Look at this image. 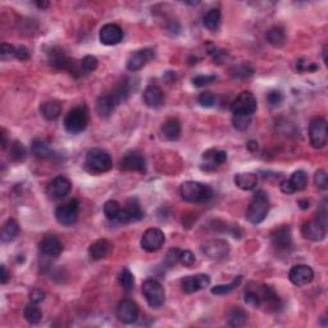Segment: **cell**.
Here are the masks:
<instances>
[{
  "mask_svg": "<svg viewBox=\"0 0 328 328\" xmlns=\"http://www.w3.org/2000/svg\"><path fill=\"white\" fill-rule=\"evenodd\" d=\"M85 167L90 173H105L112 168V158H110L109 153L102 149H91L87 151L86 158H85Z\"/></svg>",
  "mask_w": 328,
  "mask_h": 328,
  "instance_id": "obj_2",
  "label": "cell"
},
{
  "mask_svg": "<svg viewBox=\"0 0 328 328\" xmlns=\"http://www.w3.org/2000/svg\"><path fill=\"white\" fill-rule=\"evenodd\" d=\"M138 317V306L132 300H123L117 306V318L125 324H131Z\"/></svg>",
  "mask_w": 328,
  "mask_h": 328,
  "instance_id": "obj_19",
  "label": "cell"
},
{
  "mask_svg": "<svg viewBox=\"0 0 328 328\" xmlns=\"http://www.w3.org/2000/svg\"><path fill=\"white\" fill-rule=\"evenodd\" d=\"M179 263L184 266H192L195 263V255L190 250H181V254H179Z\"/></svg>",
  "mask_w": 328,
  "mask_h": 328,
  "instance_id": "obj_48",
  "label": "cell"
},
{
  "mask_svg": "<svg viewBox=\"0 0 328 328\" xmlns=\"http://www.w3.org/2000/svg\"><path fill=\"white\" fill-rule=\"evenodd\" d=\"M269 212V200L264 191H256L246 212V218L253 224H259L265 219Z\"/></svg>",
  "mask_w": 328,
  "mask_h": 328,
  "instance_id": "obj_3",
  "label": "cell"
},
{
  "mask_svg": "<svg viewBox=\"0 0 328 328\" xmlns=\"http://www.w3.org/2000/svg\"><path fill=\"white\" fill-rule=\"evenodd\" d=\"M256 110V99L250 91H242L231 104L233 114L253 115Z\"/></svg>",
  "mask_w": 328,
  "mask_h": 328,
  "instance_id": "obj_9",
  "label": "cell"
},
{
  "mask_svg": "<svg viewBox=\"0 0 328 328\" xmlns=\"http://www.w3.org/2000/svg\"><path fill=\"white\" fill-rule=\"evenodd\" d=\"M272 245L278 253H287L292 246L291 228L289 225H281L271 233Z\"/></svg>",
  "mask_w": 328,
  "mask_h": 328,
  "instance_id": "obj_10",
  "label": "cell"
},
{
  "mask_svg": "<svg viewBox=\"0 0 328 328\" xmlns=\"http://www.w3.org/2000/svg\"><path fill=\"white\" fill-rule=\"evenodd\" d=\"M38 249H40L41 254L48 258H58L63 251V243L56 236L48 235L41 240Z\"/></svg>",
  "mask_w": 328,
  "mask_h": 328,
  "instance_id": "obj_20",
  "label": "cell"
},
{
  "mask_svg": "<svg viewBox=\"0 0 328 328\" xmlns=\"http://www.w3.org/2000/svg\"><path fill=\"white\" fill-rule=\"evenodd\" d=\"M248 149L251 151H256L258 150V142H255V141H250V142L248 144Z\"/></svg>",
  "mask_w": 328,
  "mask_h": 328,
  "instance_id": "obj_56",
  "label": "cell"
},
{
  "mask_svg": "<svg viewBox=\"0 0 328 328\" xmlns=\"http://www.w3.org/2000/svg\"><path fill=\"white\" fill-rule=\"evenodd\" d=\"M301 233L310 241H322L325 237V227L318 220H308L301 225Z\"/></svg>",
  "mask_w": 328,
  "mask_h": 328,
  "instance_id": "obj_22",
  "label": "cell"
},
{
  "mask_svg": "<svg viewBox=\"0 0 328 328\" xmlns=\"http://www.w3.org/2000/svg\"><path fill=\"white\" fill-rule=\"evenodd\" d=\"M289 278L291 283L295 286H305V284L310 283L314 278V272L309 265L305 264H296L290 269Z\"/></svg>",
  "mask_w": 328,
  "mask_h": 328,
  "instance_id": "obj_14",
  "label": "cell"
},
{
  "mask_svg": "<svg viewBox=\"0 0 328 328\" xmlns=\"http://www.w3.org/2000/svg\"><path fill=\"white\" fill-rule=\"evenodd\" d=\"M119 282L120 286L123 287V290H126L127 292H130L131 290L135 286V278H133V274L131 273V271L128 268H123L119 273Z\"/></svg>",
  "mask_w": 328,
  "mask_h": 328,
  "instance_id": "obj_39",
  "label": "cell"
},
{
  "mask_svg": "<svg viewBox=\"0 0 328 328\" xmlns=\"http://www.w3.org/2000/svg\"><path fill=\"white\" fill-rule=\"evenodd\" d=\"M44 300H45V292L41 291V290L38 289H35L31 291L30 294V301L32 302V304H40V302H43Z\"/></svg>",
  "mask_w": 328,
  "mask_h": 328,
  "instance_id": "obj_52",
  "label": "cell"
},
{
  "mask_svg": "<svg viewBox=\"0 0 328 328\" xmlns=\"http://www.w3.org/2000/svg\"><path fill=\"white\" fill-rule=\"evenodd\" d=\"M179 192H181V196L184 201L194 202V204L209 201L214 195L212 187L195 181L183 182L179 187Z\"/></svg>",
  "mask_w": 328,
  "mask_h": 328,
  "instance_id": "obj_1",
  "label": "cell"
},
{
  "mask_svg": "<svg viewBox=\"0 0 328 328\" xmlns=\"http://www.w3.org/2000/svg\"><path fill=\"white\" fill-rule=\"evenodd\" d=\"M14 56L19 60H27L30 58V53H28L27 48H25V46H18V48H15Z\"/></svg>",
  "mask_w": 328,
  "mask_h": 328,
  "instance_id": "obj_53",
  "label": "cell"
},
{
  "mask_svg": "<svg viewBox=\"0 0 328 328\" xmlns=\"http://www.w3.org/2000/svg\"><path fill=\"white\" fill-rule=\"evenodd\" d=\"M314 183L318 189L320 190H327L328 189V176L325 173V171L319 169V171L315 172L314 174Z\"/></svg>",
  "mask_w": 328,
  "mask_h": 328,
  "instance_id": "obj_47",
  "label": "cell"
},
{
  "mask_svg": "<svg viewBox=\"0 0 328 328\" xmlns=\"http://www.w3.org/2000/svg\"><path fill=\"white\" fill-rule=\"evenodd\" d=\"M35 5L37 8H40V9H45V8L49 7V3L48 2H36Z\"/></svg>",
  "mask_w": 328,
  "mask_h": 328,
  "instance_id": "obj_58",
  "label": "cell"
},
{
  "mask_svg": "<svg viewBox=\"0 0 328 328\" xmlns=\"http://www.w3.org/2000/svg\"><path fill=\"white\" fill-rule=\"evenodd\" d=\"M296 68L299 72H314L318 69V66L315 63H313V61H302V60H299L296 63Z\"/></svg>",
  "mask_w": 328,
  "mask_h": 328,
  "instance_id": "obj_50",
  "label": "cell"
},
{
  "mask_svg": "<svg viewBox=\"0 0 328 328\" xmlns=\"http://www.w3.org/2000/svg\"><path fill=\"white\" fill-rule=\"evenodd\" d=\"M40 113L45 119L55 120L61 113V104L58 100H48L40 105Z\"/></svg>",
  "mask_w": 328,
  "mask_h": 328,
  "instance_id": "obj_27",
  "label": "cell"
},
{
  "mask_svg": "<svg viewBox=\"0 0 328 328\" xmlns=\"http://www.w3.org/2000/svg\"><path fill=\"white\" fill-rule=\"evenodd\" d=\"M241 281H242V276H236L230 283L227 284H218V286H214L212 289V294L213 295H227L230 294L231 291L236 289V287L240 286Z\"/></svg>",
  "mask_w": 328,
  "mask_h": 328,
  "instance_id": "obj_35",
  "label": "cell"
},
{
  "mask_svg": "<svg viewBox=\"0 0 328 328\" xmlns=\"http://www.w3.org/2000/svg\"><path fill=\"white\" fill-rule=\"evenodd\" d=\"M144 217V212L141 209V205L138 202L137 199H130L126 202V207L123 209H120L119 217H118L117 222L123 223H130V222H136V220H140Z\"/></svg>",
  "mask_w": 328,
  "mask_h": 328,
  "instance_id": "obj_13",
  "label": "cell"
},
{
  "mask_svg": "<svg viewBox=\"0 0 328 328\" xmlns=\"http://www.w3.org/2000/svg\"><path fill=\"white\" fill-rule=\"evenodd\" d=\"M179 254H181V250L178 248H173L167 253L166 258H164V264H166L168 268H172V266L176 265L177 263H179Z\"/></svg>",
  "mask_w": 328,
  "mask_h": 328,
  "instance_id": "obj_44",
  "label": "cell"
},
{
  "mask_svg": "<svg viewBox=\"0 0 328 328\" xmlns=\"http://www.w3.org/2000/svg\"><path fill=\"white\" fill-rule=\"evenodd\" d=\"M23 317L26 318V320H27L28 323H31V324H36V323L40 322L41 318H43V313H41V310L36 306V304H32V302H31V304H28L27 306L25 308Z\"/></svg>",
  "mask_w": 328,
  "mask_h": 328,
  "instance_id": "obj_37",
  "label": "cell"
},
{
  "mask_svg": "<svg viewBox=\"0 0 328 328\" xmlns=\"http://www.w3.org/2000/svg\"><path fill=\"white\" fill-rule=\"evenodd\" d=\"M202 23L205 27L210 31H215L219 28L220 25V10L219 9H210L209 12L205 13L202 18Z\"/></svg>",
  "mask_w": 328,
  "mask_h": 328,
  "instance_id": "obj_33",
  "label": "cell"
},
{
  "mask_svg": "<svg viewBox=\"0 0 328 328\" xmlns=\"http://www.w3.org/2000/svg\"><path fill=\"white\" fill-rule=\"evenodd\" d=\"M18 233H19V225L14 219L10 218L4 223L2 228V241L3 242H10L17 237Z\"/></svg>",
  "mask_w": 328,
  "mask_h": 328,
  "instance_id": "obj_32",
  "label": "cell"
},
{
  "mask_svg": "<svg viewBox=\"0 0 328 328\" xmlns=\"http://www.w3.org/2000/svg\"><path fill=\"white\" fill-rule=\"evenodd\" d=\"M299 205L301 209H308L309 208V201H308L306 199H302V200H299Z\"/></svg>",
  "mask_w": 328,
  "mask_h": 328,
  "instance_id": "obj_57",
  "label": "cell"
},
{
  "mask_svg": "<svg viewBox=\"0 0 328 328\" xmlns=\"http://www.w3.org/2000/svg\"><path fill=\"white\" fill-rule=\"evenodd\" d=\"M233 127L238 131H245L251 125V115L246 114H233L232 118Z\"/></svg>",
  "mask_w": 328,
  "mask_h": 328,
  "instance_id": "obj_41",
  "label": "cell"
},
{
  "mask_svg": "<svg viewBox=\"0 0 328 328\" xmlns=\"http://www.w3.org/2000/svg\"><path fill=\"white\" fill-rule=\"evenodd\" d=\"M120 168L126 172H140L146 171L145 158L137 151H130L120 159Z\"/></svg>",
  "mask_w": 328,
  "mask_h": 328,
  "instance_id": "obj_16",
  "label": "cell"
},
{
  "mask_svg": "<svg viewBox=\"0 0 328 328\" xmlns=\"http://www.w3.org/2000/svg\"><path fill=\"white\" fill-rule=\"evenodd\" d=\"M294 191H302L308 186V176L304 171H296L291 174L289 179Z\"/></svg>",
  "mask_w": 328,
  "mask_h": 328,
  "instance_id": "obj_34",
  "label": "cell"
},
{
  "mask_svg": "<svg viewBox=\"0 0 328 328\" xmlns=\"http://www.w3.org/2000/svg\"><path fill=\"white\" fill-rule=\"evenodd\" d=\"M266 41H268L271 45L277 46H282L286 41V33H284V30L281 27V26H274V27L269 28L266 31Z\"/></svg>",
  "mask_w": 328,
  "mask_h": 328,
  "instance_id": "obj_31",
  "label": "cell"
},
{
  "mask_svg": "<svg viewBox=\"0 0 328 328\" xmlns=\"http://www.w3.org/2000/svg\"><path fill=\"white\" fill-rule=\"evenodd\" d=\"M253 73L254 69L251 68L248 63L238 64V66H235L231 69V74H232L235 78H248V77H250Z\"/></svg>",
  "mask_w": 328,
  "mask_h": 328,
  "instance_id": "obj_40",
  "label": "cell"
},
{
  "mask_svg": "<svg viewBox=\"0 0 328 328\" xmlns=\"http://www.w3.org/2000/svg\"><path fill=\"white\" fill-rule=\"evenodd\" d=\"M31 153L37 159H48L53 155L51 149L49 148L48 144L45 141L40 140V138H35L32 141V144H31Z\"/></svg>",
  "mask_w": 328,
  "mask_h": 328,
  "instance_id": "obj_30",
  "label": "cell"
},
{
  "mask_svg": "<svg viewBox=\"0 0 328 328\" xmlns=\"http://www.w3.org/2000/svg\"><path fill=\"white\" fill-rule=\"evenodd\" d=\"M310 145L314 149H322L327 145V122L322 117H314L309 123Z\"/></svg>",
  "mask_w": 328,
  "mask_h": 328,
  "instance_id": "obj_5",
  "label": "cell"
},
{
  "mask_svg": "<svg viewBox=\"0 0 328 328\" xmlns=\"http://www.w3.org/2000/svg\"><path fill=\"white\" fill-rule=\"evenodd\" d=\"M202 160L205 161L202 169L205 171H214L223 163L227 160V153L224 150H219V149H209L202 154Z\"/></svg>",
  "mask_w": 328,
  "mask_h": 328,
  "instance_id": "obj_21",
  "label": "cell"
},
{
  "mask_svg": "<svg viewBox=\"0 0 328 328\" xmlns=\"http://www.w3.org/2000/svg\"><path fill=\"white\" fill-rule=\"evenodd\" d=\"M197 102L204 108H212L217 104V96L210 91L201 92L197 97Z\"/></svg>",
  "mask_w": 328,
  "mask_h": 328,
  "instance_id": "obj_42",
  "label": "cell"
},
{
  "mask_svg": "<svg viewBox=\"0 0 328 328\" xmlns=\"http://www.w3.org/2000/svg\"><path fill=\"white\" fill-rule=\"evenodd\" d=\"M110 249H112V243L107 238H100L91 243L89 248V255L92 260H100L109 254Z\"/></svg>",
  "mask_w": 328,
  "mask_h": 328,
  "instance_id": "obj_25",
  "label": "cell"
},
{
  "mask_svg": "<svg viewBox=\"0 0 328 328\" xmlns=\"http://www.w3.org/2000/svg\"><path fill=\"white\" fill-rule=\"evenodd\" d=\"M236 186L243 191H251L258 184V177L254 173H237L233 178Z\"/></svg>",
  "mask_w": 328,
  "mask_h": 328,
  "instance_id": "obj_29",
  "label": "cell"
},
{
  "mask_svg": "<svg viewBox=\"0 0 328 328\" xmlns=\"http://www.w3.org/2000/svg\"><path fill=\"white\" fill-rule=\"evenodd\" d=\"M10 278V273H8L7 271V266L5 265H2V278H0V281H2V283H7L8 279Z\"/></svg>",
  "mask_w": 328,
  "mask_h": 328,
  "instance_id": "obj_55",
  "label": "cell"
},
{
  "mask_svg": "<svg viewBox=\"0 0 328 328\" xmlns=\"http://www.w3.org/2000/svg\"><path fill=\"white\" fill-rule=\"evenodd\" d=\"M2 148H7V133L4 132V130L2 131Z\"/></svg>",
  "mask_w": 328,
  "mask_h": 328,
  "instance_id": "obj_59",
  "label": "cell"
},
{
  "mask_svg": "<svg viewBox=\"0 0 328 328\" xmlns=\"http://www.w3.org/2000/svg\"><path fill=\"white\" fill-rule=\"evenodd\" d=\"M0 55H2V59H7V58H10V56H14L15 48L13 45H9V44L3 43L2 46H0Z\"/></svg>",
  "mask_w": 328,
  "mask_h": 328,
  "instance_id": "obj_51",
  "label": "cell"
},
{
  "mask_svg": "<svg viewBox=\"0 0 328 328\" xmlns=\"http://www.w3.org/2000/svg\"><path fill=\"white\" fill-rule=\"evenodd\" d=\"M64 128L69 133H79L85 131L89 123V113L84 105L73 108L64 118Z\"/></svg>",
  "mask_w": 328,
  "mask_h": 328,
  "instance_id": "obj_4",
  "label": "cell"
},
{
  "mask_svg": "<svg viewBox=\"0 0 328 328\" xmlns=\"http://www.w3.org/2000/svg\"><path fill=\"white\" fill-rule=\"evenodd\" d=\"M155 56V51L153 49H141L131 54L127 59V69L131 72L140 71L142 67H145L151 59Z\"/></svg>",
  "mask_w": 328,
  "mask_h": 328,
  "instance_id": "obj_15",
  "label": "cell"
},
{
  "mask_svg": "<svg viewBox=\"0 0 328 328\" xmlns=\"http://www.w3.org/2000/svg\"><path fill=\"white\" fill-rule=\"evenodd\" d=\"M201 251L209 260L219 261L228 255L230 245H228L227 241L214 238V240L205 241L201 246Z\"/></svg>",
  "mask_w": 328,
  "mask_h": 328,
  "instance_id": "obj_8",
  "label": "cell"
},
{
  "mask_svg": "<svg viewBox=\"0 0 328 328\" xmlns=\"http://www.w3.org/2000/svg\"><path fill=\"white\" fill-rule=\"evenodd\" d=\"M118 105L115 104V101L113 100V97L110 95H101L99 99L96 100V113L102 118H107L109 117L110 114L113 113V110L117 108Z\"/></svg>",
  "mask_w": 328,
  "mask_h": 328,
  "instance_id": "obj_28",
  "label": "cell"
},
{
  "mask_svg": "<svg viewBox=\"0 0 328 328\" xmlns=\"http://www.w3.org/2000/svg\"><path fill=\"white\" fill-rule=\"evenodd\" d=\"M323 60H324V63L327 64V45L323 48Z\"/></svg>",
  "mask_w": 328,
  "mask_h": 328,
  "instance_id": "obj_60",
  "label": "cell"
},
{
  "mask_svg": "<svg viewBox=\"0 0 328 328\" xmlns=\"http://www.w3.org/2000/svg\"><path fill=\"white\" fill-rule=\"evenodd\" d=\"M99 38L101 44L108 46L117 45L122 41L123 38V31L122 28L114 23H108V25L102 26L101 30L99 32Z\"/></svg>",
  "mask_w": 328,
  "mask_h": 328,
  "instance_id": "obj_18",
  "label": "cell"
},
{
  "mask_svg": "<svg viewBox=\"0 0 328 328\" xmlns=\"http://www.w3.org/2000/svg\"><path fill=\"white\" fill-rule=\"evenodd\" d=\"M120 209H122V208H120L119 202L115 201V200H108V201L104 204L105 217H107L109 220H114V222H117L118 217H119Z\"/></svg>",
  "mask_w": 328,
  "mask_h": 328,
  "instance_id": "obj_38",
  "label": "cell"
},
{
  "mask_svg": "<svg viewBox=\"0 0 328 328\" xmlns=\"http://www.w3.org/2000/svg\"><path fill=\"white\" fill-rule=\"evenodd\" d=\"M282 100H283V95L281 94V91L274 90V91L268 92V95H266V101L271 107H278L282 102Z\"/></svg>",
  "mask_w": 328,
  "mask_h": 328,
  "instance_id": "obj_49",
  "label": "cell"
},
{
  "mask_svg": "<svg viewBox=\"0 0 328 328\" xmlns=\"http://www.w3.org/2000/svg\"><path fill=\"white\" fill-rule=\"evenodd\" d=\"M243 300H245L246 304L249 306H253V308H259L261 305V296L259 294H256L255 291L253 290H248L243 295Z\"/></svg>",
  "mask_w": 328,
  "mask_h": 328,
  "instance_id": "obj_43",
  "label": "cell"
},
{
  "mask_svg": "<svg viewBox=\"0 0 328 328\" xmlns=\"http://www.w3.org/2000/svg\"><path fill=\"white\" fill-rule=\"evenodd\" d=\"M79 204L76 199L69 200L66 204L59 205L55 209V219L63 225H72L78 219Z\"/></svg>",
  "mask_w": 328,
  "mask_h": 328,
  "instance_id": "obj_7",
  "label": "cell"
},
{
  "mask_svg": "<svg viewBox=\"0 0 328 328\" xmlns=\"http://www.w3.org/2000/svg\"><path fill=\"white\" fill-rule=\"evenodd\" d=\"M215 79H217V76H214V74H197L192 78V84L196 87H202L212 84Z\"/></svg>",
  "mask_w": 328,
  "mask_h": 328,
  "instance_id": "obj_45",
  "label": "cell"
},
{
  "mask_svg": "<svg viewBox=\"0 0 328 328\" xmlns=\"http://www.w3.org/2000/svg\"><path fill=\"white\" fill-rule=\"evenodd\" d=\"M71 181L67 177L58 176L54 179H51L48 186H46V195L51 200H59L66 197L71 192Z\"/></svg>",
  "mask_w": 328,
  "mask_h": 328,
  "instance_id": "obj_11",
  "label": "cell"
},
{
  "mask_svg": "<svg viewBox=\"0 0 328 328\" xmlns=\"http://www.w3.org/2000/svg\"><path fill=\"white\" fill-rule=\"evenodd\" d=\"M181 122L177 118H169L161 126V135L169 141L178 140L181 136Z\"/></svg>",
  "mask_w": 328,
  "mask_h": 328,
  "instance_id": "obj_24",
  "label": "cell"
},
{
  "mask_svg": "<svg viewBox=\"0 0 328 328\" xmlns=\"http://www.w3.org/2000/svg\"><path fill=\"white\" fill-rule=\"evenodd\" d=\"M142 294L151 308H159L163 305L166 292L163 286L156 279H146L142 283Z\"/></svg>",
  "mask_w": 328,
  "mask_h": 328,
  "instance_id": "obj_6",
  "label": "cell"
},
{
  "mask_svg": "<svg viewBox=\"0 0 328 328\" xmlns=\"http://www.w3.org/2000/svg\"><path fill=\"white\" fill-rule=\"evenodd\" d=\"M97 64L99 61H97L96 56L86 55L81 60V69L85 72H92L97 68Z\"/></svg>",
  "mask_w": 328,
  "mask_h": 328,
  "instance_id": "obj_46",
  "label": "cell"
},
{
  "mask_svg": "<svg viewBox=\"0 0 328 328\" xmlns=\"http://www.w3.org/2000/svg\"><path fill=\"white\" fill-rule=\"evenodd\" d=\"M144 102L148 105L149 108H160L164 104V92L156 85H150L144 91Z\"/></svg>",
  "mask_w": 328,
  "mask_h": 328,
  "instance_id": "obj_23",
  "label": "cell"
},
{
  "mask_svg": "<svg viewBox=\"0 0 328 328\" xmlns=\"http://www.w3.org/2000/svg\"><path fill=\"white\" fill-rule=\"evenodd\" d=\"M27 156V151L26 148L22 145V142L19 141H14V142L10 144L9 149V158L13 161H23Z\"/></svg>",
  "mask_w": 328,
  "mask_h": 328,
  "instance_id": "obj_36",
  "label": "cell"
},
{
  "mask_svg": "<svg viewBox=\"0 0 328 328\" xmlns=\"http://www.w3.org/2000/svg\"><path fill=\"white\" fill-rule=\"evenodd\" d=\"M248 320V313L240 306H233L225 313V322L231 327H241Z\"/></svg>",
  "mask_w": 328,
  "mask_h": 328,
  "instance_id": "obj_26",
  "label": "cell"
},
{
  "mask_svg": "<svg viewBox=\"0 0 328 328\" xmlns=\"http://www.w3.org/2000/svg\"><path fill=\"white\" fill-rule=\"evenodd\" d=\"M281 191L283 192V194H287V195L294 194V192H295L294 189H292V186H291V184H290L289 179H287V181L281 182Z\"/></svg>",
  "mask_w": 328,
  "mask_h": 328,
  "instance_id": "obj_54",
  "label": "cell"
},
{
  "mask_svg": "<svg viewBox=\"0 0 328 328\" xmlns=\"http://www.w3.org/2000/svg\"><path fill=\"white\" fill-rule=\"evenodd\" d=\"M210 277L208 274H195V276H187L182 278L181 287L186 294H194L209 286Z\"/></svg>",
  "mask_w": 328,
  "mask_h": 328,
  "instance_id": "obj_17",
  "label": "cell"
},
{
  "mask_svg": "<svg viewBox=\"0 0 328 328\" xmlns=\"http://www.w3.org/2000/svg\"><path fill=\"white\" fill-rule=\"evenodd\" d=\"M166 241V236H164L163 231L159 228H149L144 232L142 237H141V246L145 251L149 253H154L161 249Z\"/></svg>",
  "mask_w": 328,
  "mask_h": 328,
  "instance_id": "obj_12",
  "label": "cell"
}]
</instances>
